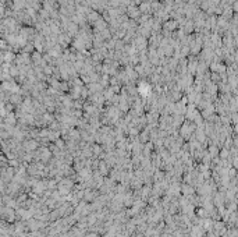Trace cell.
I'll return each instance as SVG.
<instances>
[{"mask_svg":"<svg viewBox=\"0 0 238 237\" xmlns=\"http://www.w3.org/2000/svg\"><path fill=\"white\" fill-rule=\"evenodd\" d=\"M162 237H173V236H171V234H169V233H167V234H163V236H162Z\"/></svg>","mask_w":238,"mask_h":237,"instance_id":"obj_1","label":"cell"}]
</instances>
